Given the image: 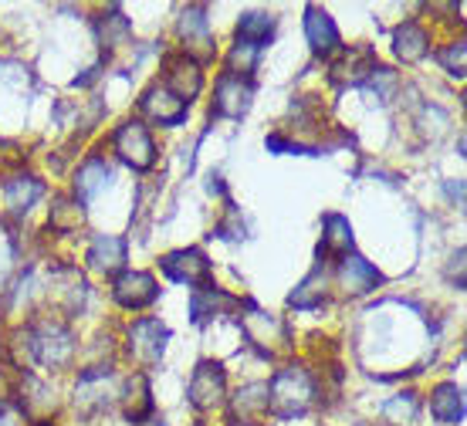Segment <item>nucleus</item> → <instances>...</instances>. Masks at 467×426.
<instances>
[{
  "instance_id": "nucleus-5",
  "label": "nucleus",
  "mask_w": 467,
  "mask_h": 426,
  "mask_svg": "<svg viewBox=\"0 0 467 426\" xmlns=\"http://www.w3.org/2000/svg\"><path fill=\"white\" fill-rule=\"evenodd\" d=\"M227 396V376L221 362H200L190 379V403L197 410H217Z\"/></svg>"
},
{
  "instance_id": "nucleus-15",
  "label": "nucleus",
  "mask_w": 467,
  "mask_h": 426,
  "mask_svg": "<svg viewBox=\"0 0 467 426\" xmlns=\"http://www.w3.org/2000/svg\"><path fill=\"white\" fill-rule=\"evenodd\" d=\"M251 322L261 325V328H251V325H244L247 338H251L257 348H265L268 356H275V352H285V348H288V332H285V325H281L275 315H265V311H251Z\"/></svg>"
},
{
  "instance_id": "nucleus-25",
  "label": "nucleus",
  "mask_w": 467,
  "mask_h": 426,
  "mask_svg": "<svg viewBox=\"0 0 467 426\" xmlns=\"http://www.w3.org/2000/svg\"><path fill=\"white\" fill-rule=\"evenodd\" d=\"M349 247H352L349 220L339 217V213H328V217H326V237H322V251L349 254Z\"/></svg>"
},
{
  "instance_id": "nucleus-3",
  "label": "nucleus",
  "mask_w": 467,
  "mask_h": 426,
  "mask_svg": "<svg viewBox=\"0 0 467 426\" xmlns=\"http://www.w3.org/2000/svg\"><path fill=\"white\" fill-rule=\"evenodd\" d=\"M112 146H116L119 160L129 162L132 170H150L152 162H156V146H152V139L142 122L119 126L116 136H112Z\"/></svg>"
},
{
  "instance_id": "nucleus-23",
  "label": "nucleus",
  "mask_w": 467,
  "mask_h": 426,
  "mask_svg": "<svg viewBox=\"0 0 467 426\" xmlns=\"http://www.w3.org/2000/svg\"><path fill=\"white\" fill-rule=\"evenodd\" d=\"M109 180H112V170H109L106 160H88L78 170V180H75V193L82 196V200H92L99 190H106Z\"/></svg>"
},
{
  "instance_id": "nucleus-28",
  "label": "nucleus",
  "mask_w": 467,
  "mask_h": 426,
  "mask_svg": "<svg viewBox=\"0 0 467 426\" xmlns=\"http://www.w3.org/2000/svg\"><path fill=\"white\" fill-rule=\"evenodd\" d=\"M82 223V207L71 203V200H58L55 203V213H51V227L55 231H75Z\"/></svg>"
},
{
  "instance_id": "nucleus-29",
  "label": "nucleus",
  "mask_w": 467,
  "mask_h": 426,
  "mask_svg": "<svg viewBox=\"0 0 467 426\" xmlns=\"http://www.w3.org/2000/svg\"><path fill=\"white\" fill-rule=\"evenodd\" d=\"M102 37H106L109 47H119L129 41V21L122 14H109L106 21H102Z\"/></svg>"
},
{
  "instance_id": "nucleus-32",
  "label": "nucleus",
  "mask_w": 467,
  "mask_h": 426,
  "mask_svg": "<svg viewBox=\"0 0 467 426\" xmlns=\"http://www.w3.org/2000/svg\"><path fill=\"white\" fill-rule=\"evenodd\" d=\"M0 426H11V423H7V420H0Z\"/></svg>"
},
{
  "instance_id": "nucleus-2",
  "label": "nucleus",
  "mask_w": 467,
  "mask_h": 426,
  "mask_svg": "<svg viewBox=\"0 0 467 426\" xmlns=\"http://www.w3.org/2000/svg\"><path fill=\"white\" fill-rule=\"evenodd\" d=\"M163 275L176 285H187V288H207L211 285V261L207 254L197 251V247H187V251H173L163 257Z\"/></svg>"
},
{
  "instance_id": "nucleus-8",
  "label": "nucleus",
  "mask_w": 467,
  "mask_h": 426,
  "mask_svg": "<svg viewBox=\"0 0 467 426\" xmlns=\"http://www.w3.org/2000/svg\"><path fill=\"white\" fill-rule=\"evenodd\" d=\"M112 295H116V301L122 305V308L136 311V308H146V305H152V301L160 298V288H156L152 275H146V271H126V275L116 281Z\"/></svg>"
},
{
  "instance_id": "nucleus-16",
  "label": "nucleus",
  "mask_w": 467,
  "mask_h": 426,
  "mask_svg": "<svg viewBox=\"0 0 467 426\" xmlns=\"http://www.w3.org/2000/svg\"><path fill=\"white\" fill-rule=\"evenodd\" d=\"M88 265L99 275H112L126 265V241L122 237H112V234H102L95 237L92 247H88Z\"/></svg>"
},
{
  "instance_id": "nucleus-27",
  "label": "nucleus",
  "mask_w": 467,
  "mask_h": 426,
  "mask_svg": "<svg viewBox=\"0 0 467 426\" xmlns=\"http://www.w3.org/2000/svg\"><path fill=\"white\" fill-rule=\"evenodd\" d=\"M383 416L386 423H413V416H417V396L413 392H403L397 400H389L383 406Z\"/></svg>"
},
{
  "instance_id": "nucleus-1",
  "label": "nucleus",
  "mask_w": 467,
  "mask_h": 426,
  "mask_svg": "<svg viewBox=\"0 0 467 426\" xmlns=\"http://www.w3.org/2000/svg\"><path fill=\"white\" fill-rule=\"evenodd\" d=\"M316 400V382L302 366L281 369L268 386V410L275 416H302Z\"/></svg>"
},
{
  "instance_id": "nucleus-9",
  "label": "nucleus",
  "mask_w": 467,
  "mask_h": 426,
  "mask_svg": "<svg viewBox=\"0 0 467 426\" xmlns=\"http://www.w3.org/2000/svg\"><path fill=\"white\" fill-rule=\"evenodd\" d=\"M140 109L160 126H180L187 119V105L180 102L173 92H166L163 85H152L150 92L140 99Z\"/></svg>"
},
{
  "instance_id": "nucleus-24",
  "label": "nucleus",
  "mask_w": 467,
  "mask_h": 426,
  "mask_svg": "<svg viewBox=\"0 0 467 426\" xmlns=\"http://www.w3.org/2000/svg\"><path fill=\"white\" fill-rule=\"evenodd\" d=\"M326 285H328V277H326V267L318 265L312 275L305 277L302 285L292 291V298H288V305L292 308H316L318 301L326 298Z\"/></svg>"
},
{
  "instance_id": "nucleus-20",
  "label": "nucleus",
  "mask_w": 467,
  "mask_h": 426,
  "mask_svg": "<svg viewBox=\"0 0 467 426\" xmlns=\"http://www.w3.org/2000/svg\"><path fill=\"white\" fill-rule=\"evenodd\" d=\"M271 35H275V17L271 14H244L237 24V45H247L254 51L261 45H268Z\"/></svg>"
},
{
  "instance_id": "nucleus-21",
  "label": "nucleus",
  "mask_w": 467,
  "mask_h": 426,
  "mask_svg": "<svg viewBox=\"0 0 467 426\" xmlns=\"http://www.w3.org/2000/svg\"><path fill=\"white\" fill-rule=\"evenodd\" d=\"M126 416L132 423H140L146 416L152 413V396H150V379H146V372H136L132 379L126 382Z\"/></svg>"
},
{
  "instance_id": "nucleus-7",
  "label": "nucleus",
  "mask_w": 467,
  "mask_h": 426,
  "mask_svg": "<svg viewBox=\"0 0 467 426\" xmlns=\"http://www.w3.org/2000/svg\"><path fill=\"white\" fill-rule=\"evenodd\" d=\"M251 99H254V85L241 75H221L217 81V102H213V112L217 116H231V119H241L251 109Z\"/></svg>"
},
{
  "instance_id": "nucleus-17",
  "label": "nucleus",
  "mask_w": 467,
  "mask_h": 426,
  "mask_svg": "<svg viewBox=\"0 0 467 426\" xmlns=\"http://www.w3.org/2000/svg\"><path fill=\"white\" fill-rule=\"evenodd\" d=\"M37 196H41V183H37L35 176H14V180L0 186V200H4V207L11 210L14 217L27 213Z\"/></svg>"
},
{
  "instance_id": "nucleus-14",
  "label": "nucleus",
  "mask_w": 467,
  "mask_h": 426,
  "mask_svg": "<svg viewBox=\"0 0 467 426\" xmlns=\"http://www.w3.org/2000/svg\"><path fill=\"white\" fill-rule=\"evenodd\" d=\"M376 71V58L369 47H349L336 65H332V81L336 85H359Z\"/></svg>"
},
{
  "instance_id": "nucleus-22",
  "label": "nucleus",
  "mask_w": 467,
  "mask_h": 426,
  "mask_svg": "<svg viewBox=\"0 0 467 426\" xmlns=\"http://www.w3.org/2000/svg\"><path fill=\"white\" fill-rule=\"evenodd\" d=\"M393 41H397V55L403 61H420L423 55H427V45H431L427 31H423L420 24H413V21L403 24V27H397Z\"/></svg>"
},
{
  "instance_id": "nucleus-26",
  "label": "nucleus",
  "mask_w": 467,
  "mask_h": 426,
  "mask_svg": "<svg viewBox=\"0 0 467 426\" xmlns=\"http://www.w3.org/2000/svg\"><path fill=\"white\" fill-rule=\"evenodd\" d=\"M268 410V386H261V382H254V386H247V390L237 392V413L244 416H257Z\"/></svg>"
},
{
  "instance_id": "nucleus-6",
  "label": "nucleus",
  "mask_w": 467,
  "mask_h": 426,
  "mask_svg": "<svg viewBox=\"0 0 467 426\" xmlns=\"http://www.w3.org/2000/svg\"><path fill=\"white\" fill-rule=\"evenodd\" d=\"M166 325H160L156 318H140V322L129 328V356L142 362V366H152V362H160L166 348Z\"/></svg>"
},
{
  "instance_id": "nucleus-10",
  "label": "nucleus",
  "mask_w": 467,
  "mask_h": 426,
  "mask_svg": "<svg viewBox=\"0 0 467 426\" xmlns=\"http://www.w3.org/2000/svg\"><path fill=\"white\" fill-rule=\"evenodd\" d=\"M200 85H203V75L197 71V65L190 58H166V81L163 88L173 92L183 105H190L197 99Z\"/></svg>"
},
{
  "instance_id": "nucleus-12",
  "label": "nucleus",
  "mask_w": 467,
  "mask_h": 426,
  "mask_svg": "<svg viewBox=\"0 0 467 426\" xmlns=\"http://www.w3.org/2000/svg\"><path fill=\"white\" fill-rule=\"evenodd\" d=\"M383 281V275L376 271L369 261H362L359 254H346L339 265V285L346 295H369Z\"/></svg>"
},
{
  "instance_id": "nucleus-31",
  "label": "nucleus",
  "mask_w": 467,
  "mask_h": 426,
  "mask_svg": "<svg viewBox=\"0 0 467 426\" xmlns=\"http://www.w3.org/2000/svg\"><path fill=\"white\" fill-rule=\"evenodd\" d=\"M234 426H254V423H234Z\"/></svg>"
},
{
  "instance_id": "nucleus-13",
  "label": "nucleus",
  "mask_w": 467,
  "mask_h": 426,
  "mask_svg": "<svg viewBox=\"0 0 467 426\" xmlns=\"http://www.w3.org/2000/svg\"><path fill=\"white\" fill-rule=\"evenodd\" d=\"M180 37L187 41V51H193L200 61H211L213 58V35H211V24L203 17L200 7H190L180 21Z\"/></svg>"
},
{
  "instance_id": "nucleus-19",
  "label": "nucleus",
  "mask_w": 467,
  "mask_h": 426,
  "mask_svg": "<svg viewBox=\"0 0 467 426\" xmlns=\"http://www.w3.org/2000/svg\"><path fill=\"white\" fill-rule=\"evenodd\" d=\"M431 413L437 416L441 423H461V420H464V392L457 390L454 382L437 386L431 396Z\"/></svg>"
},
{
  "instance_id": "nucleus-30",
  "label": "nucleus",
  "mask_w": 467,
  "mask_h": 426,
  "mask_svg": "<svg viewBox=\"0 0 467 426\" xmlns=\"http://www.w3.org/2000/svg\"><path fill=\"white\" fill-rule=\"evenodd\" d=\"M441 61L447 65L451 75H464V41H457V45L447 47L444 55H441Z\"/></svg>"
},
{
  "instance_id": "nucleus-4",
  "label": "nucleus",
  "mask_w": 467,
  "mask_h": 426,
  "mask_svg": "<svg viewBox=\"0 0 467 426\" xmlns=\"http://www.w3.org/2000/svg\"><path fill=\"white\" fill-rule=\"evenodd\" d=\"M31 356L41 366H65L75 356V342L61 325H37L31 332Z\"/></svg>"
},
{
  "instance_id": "nucleus-18",
  "label": "nucleus",
  "mask_w": 467,
  "mask_h": 426,
  "mask_svg": "<svg viewBox=\"0 0 467 426\" xmlns=\"http://www.w3.org/2000/svg\"><path fill=\"white\" fill-rule=\"evenodd\" d=\"M234 305H237V301H234L227 291L207 285V288L193 291V298H190V315H193V322L197 325H203L207 318H217L221 308H234Z\"/></svg>"
},
{
  "instance_id": "nucleus-11",
  "label": "nucleus",
  "mask_w": 467,
  "mask_h": 426,
  "mask_svg": "<svg viewBox=\"0 0 467 426\" xmlns=\"http://www.w3.org/2000/svg\"><path fill=\"white\" fill-rule=\"evenodd\" d=\"M305 35H308L312 51L322 55V58H328L332 51H339V45H342L339 27H336V21H332L322 7H308V11H305Z\"/></svg>"
}]
</instances>
